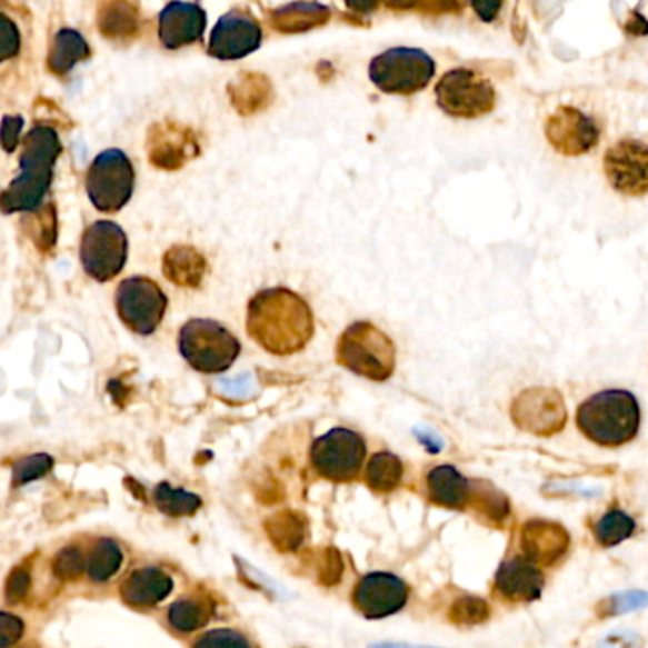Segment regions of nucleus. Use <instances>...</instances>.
I'll list each match as a JSON object with an SVG mask.
<instances>
[{
  "label": "nucleus",
  "mask_w": 648,
  "mask_h": 648,
  "mask_svg": "<svg viewBox=\"0 0 648 648\" xmlns=\"http://www.w3.org/2000/svg\"><path fill=\"white\" fill-rule=\"evenodd\" d=\"M641 410L629 391L596 392L578 406L577 425L586 438L605 448H618L637 437Z\"/></svg>",
  "instance_id": "nucleus-3"
},
{
  "label": "nucleus",
  "mask_w": 648,
  "mask_h": 648,
  "mask_svg": "<svg viewBox=\"0 0 648 648\" xmlns=\"http://www.w3.org/2000/svg\"><path fill=\"white\" fill-rule=\"evenodd\" d=\"M410 590L402 578L392 572H368L353 591L355 607L368 620L392 617L405 609Z\"/></svg>",
  "instance_id": "nucleus-13"
},
{
  "label": "nucleus",
  "mask_w": 648,
  "mask_h": 648,
  "mask_svg": "<svg viewBox=\"0 0 648 648\" xmlns=\"http://www.w3.org/2000/svg\"><path fill=\"white\" fill-rule=\"evenodd\" d=\"M610 187L626 196L648 192V147L636 139H622L610 147L604 160Z\"/></svg>",
  "instance_id": "nucleus-12"
},
{
  "label": "nucleus",
  "mask_w": 648,
  "mask_h": 648,
  "mask_svg": "<svg viewBox=\"0 0 648 648\" xmlns=\"http://www.w3.org/2000/svg\"><path fill=\"white\" fill-rule=\"evenodd\" d=\"M173 578L158 567L131 572L122 585V599L131 607H156L173 591Z\"/></svg>",
  "instance_id": "nucleus-19"
},
{
  "label": "nucleus",
  "mask_w": 648,
  "mask_h": 648,
  "mask_svg": "<svg viewBox=\"0 0 648 648\" xmlns=\"http://www.w3.org/2000/svg\"><path fill=\"white\" fill-rule=\"evenodd\" d=\"M23 225L29 226L27 236L40 252L52 251L58 241V212L53 203L40 207L39 211L27 212Z\"/></svg>",
  "instance_id": "nucleus-27"
},
{
  "label": "nucleus",
  "mask_w": 648,
  "mask_h": 648,
  "mask_svg": "<svg viewBox=\"0 0 648 648\" xmlns=\"http://www.w3.org/2000/svg\"><path fill=\"white\" fill-rule=\"evenodd\" d=\"M383 0H346L347 7L351 8L353 12L370 13L381 4Z\"/></svg>",
  "instance_id": "nucleus-40"
},
{
  "label": "nucleus",
  "mask_w": 648,
  "mask_h": 648,
  "mask_svg": "<svg viewBox=\"0 0 648 648\" xmlns=\"http://www.w3.org/2000/svg\"><path fill=\"white\" fill-rule=\"evenodd\" d=\"M88 56H90V46L84 37L74 29H61L53 39L48 63L56 74H67L74 69V64L84 61Z\"/></svg>",
  "instance_id": "nucleus-23"
},
{
  "label": "nucleus",
  "mask_w": 648,
  "mask_h": 648,
  "mask_svg": "<svg viewBox=\"0 0 648 648\" xmlns=\"http://www.w3.org/2000/svg\"><path fill=\"white\" fill-rule=\"evenodd\" d=\"M53 469V459L48 453H34V456L23 457L20 461L13 462L12 486L20 488L29 481L39 480Z\"/></svg>",
  "instance_id": "nucleus-32"
},
{
  "label": "nucleus",
  "mask_w": 648,
  "mask_h": 648,
  "mask_svg": "<svg viewBox=\"0 0 648 648\" xmlns=\"http://www.w3.org/2000/svg\"><path fill=\"white\" fill-rule=\"evenodd\" d=\"M123 564V552L120 545L112 539L97 540L86 558V572L93 582H107L120 571Z\"/></svg>",
  "instance_id": "nucleus-25"
},
{
  "label": "nucleus",
  "mask_w": 648,
  "mask_h": 648,
  "mask_svg": "<svg viewBox=\"0 0 648 648\" xmlns=\"http://www.w3.org/2000/svg\"><path fill=\"white\" fill-rule=\"evenodd\" d=\"M80 260L91 279L99 282L114 279L128 262L126 231L110 220L91 225L80 245Z\"/></svg>",
  "instance_id": "nucleus-10"
},
{
  "label": "nucleus",
  "mask_w": 648,
  "mask_h": 648,
  "mask_svg": "<svg viewBox=\"0 0 648 648\" xmlns=\"http://www.w3.org/2000/svg\"><path fill=\"white\" fill-rule=\"evenodd\" d=\"M206 26L207 16L203 8L193 2L173 0L160 13L158 32H160L161 44L169 50L193 44L203 37Z\"/></svg>",
  "instance_id": "nucleus-17"
},
{
  "label": "nucleus",
  "mask_w": 648,
  "mask_h": 648,
  "mask_svg": "<svg viewBox=\"0 0 648 648\" xmlns=\"http://www.w3.org/2000/svg\"><path fill=\"white\" fill-rule=\"evenodd\" d=\"M154 502L158 510L173 516V518L192 516L201 508V499L198 495L173 488V486H169L168 481H163L154 489Z\"/></svg>",
  "instance_id": "nucleus-30"
},
{
  "label": "nucleus",
  "mask_w": 648,
  "mask_h": 648,
  "mask_svg": "<svg viewBox=\"0 0 648 648\" xmlns=\"http://www.w3.org/2000/svg\"><path fill=\"white\" fill-rule=\"evenodd\" d=\"M430 501L440 507L462 508L470 501V481L450 465H440L427 476Z\"/></svg>",
  "instance_id": "nucleus-21"
},
{
  "label": "nucleus",
  "mask_w": 648,
  "mask_h": 648,
  "mask_svg": "<svg viewBox=\"0 0 648 648\" xmlns=\"http://www.w3.org/2000/svg\"><path fill=\"white\" fill-rule=\"evenodd\" d=\"M136 188V169L128 156L110 148L97 156L86 177V190L97 211L116 212L128 206Z\"/></svg>",
  "instance_id": "nucleus-7"
},
{
  "label": "nucleus",
  "mask_w": 648,
  "mask_h": 648,
  "mask_svg": "<svg viewBox=\"0 0 648 648\" xmlns=\"http://www.w3.org/2000/svg\"><path fill=\"white\" fill-rule=\"evenodd\" d=\"M495 588L510 601L529 604L545 590V575L531 559H507L497 571Z\"/></svg>",
  "instance_id": "nucleus-18"
},
{
  "label": "nucleus",
  "mask_w": 648,
  "mask_h": 648,
  "mask_svg": "<svg viewBox=\"0 0 648 648\" xmlns=\"http://www.w3.org/2000/svg\"><path fill=\"white\" fill-rule=\"evenodd\" d=\"M215 605L203 596H187L177 599L168 610L171 628L180 634H192L211 620Z\"/></svg>",
  "instance_id": "nucleus-22"
},
{
  "label": "nucleus",
  "mask_w": 648,
  "mask_h": 648,
  "mask_svg": "<svg viewBox=\"0 0 648 648\" xmlns=\"http://www.w3.org/2000/svg\"><path fill=\"white\" fill-rule=\"evenodd\" d=\"M59 154L61 141L58 131L48 126L32 128L23 141L20 175L0 193V211L4 215L39 211L52 185L53 166Z\"/></svg>",
  "instance_id": "nucleus-2"
},
{
  "label": "nucleus",
  "mask_w": 648,
  "mask_h": 648,
  "mask_svg": "<svg viewBox=\"0 0 648 648\" xmlns=\"http://www.w3.org/2000/svg\"><path fill=\"white\" fill-rule=\"evenodd\" d=\"M196 152L198 150H196L193 141H190L188 137L179 136H175L173 139L171 137H156L148 147L150 161L154 163L156 168L166 169V171L182 168Z\"/></svg>",
  "instance_id": "nucleus-24"
},
{
  "label": "nucleus",
  "mask_w": 648,
  "mask_h": 648,
  "mask_svg": "<svg viewBox=\"0 0 648 648\" xmlns=\"http://www.w3.org/2000/svg\"><path fill=\"white\" fill-rule=\"evenodd\" d=\"M26 631V624L20 617L10 612H0V648H8L20 641Z\"/></svg>",
  "instance_id": "nucleus-37"
},
{
  "label": "nucleus",
  "mask_w": 648,
  "mask_h": 648,
  "mask_svg": "<svg viewBox=\"0 0 648 648\" xmlns=\"http://www.w3.org/2000/svg\"><path fill=\"white\" fill-rule=\"evenodd\" d=\"M481 21H494L501 12L502 0H470Z\"/></svg>",
  "instance_id": "nucleus-39"
},
{
  "label": "nucleus",
  "mask_w": 648,
  "mask_h": 648,
  "mask_svg": "<svg viewBox=\"0 0 648 648\" xmlns=\"http://www.w3.org/2000/svg\"><path fill=\"white\" fill-rule=\"evenodd\" d=\"M440 109L457 118H478L495 107L494 86L469 69L450 71L438 82Z\"/></svg>",
  "instance_id": "nucleus-11"
},
{
  "label": "nucleus",
  "mask_w": 648,
  "mask_h": 648,
  "mask_svg": "<svg viewBox=\"0 0 648 648\" xmlns=\"http://www.w3.org/2000/svg\"><path fill=\"white\" fill-rule=\"evenodd\" d=\"M626 29L629 32H636V34H647L648 21L642 18L641 13H634L631 20L626 23Z\"/></svg>",
  "instance_id": "nucleus-41"
},
{
  "label": "nucleus",
  "mask_w": 648,
  "mask_h": 648,
  "mask_svg": "<svg viewBox=\"0 0 648 648\" xmlns=\"http://www.w3.org/2000/svg\"><path fill=\"white\" fill-rule=\"evenodd\" d=\"M116 309L123 325L136 335H154L168 309V296L148 277H129L116 290Z\"/></svg>",
  "instance_id": "nucleus-9"
},
{
  "label": "nucleus",
  "mask_w": 648,
  "mask_h": 648,
  "mask_svg": "<svg viewBox=\"0 0 648 648\" xmlns=\"http://www.w3.org/2000/svg\"><path fill=\"white\" fill-rule=\"evenodd\" d=\"M163 276L185 289H198L207 276V258L196 247H171L163 255Z\"/></svg>",
  "instance_id": "nucleus-20"
},
{
  "label": "nucleus",
  "mask_w": 648,
  "mask_h": 648,
  "mask_svg": "<svg viewBox=\"0 0 648 648\" xmlns=\"http://www.w3.org/2000/svg\"><path fill=\"white\" fill-rule=\"evenodd\" d=\"M281 31H308L328 20V10L315 2H296L276 13Z\"/></svg>",
  "instance_id": "nucleus-28"
},
{
  "label": "nucleus",
  "mask_w": 648,
  "mask_h": 648,
  "mask_svg": "<svg viewBox=\"0 0 648 648\" xmlns=\"http://www.w3.org/2000/svg\"><path fill=\"white\" fill-rule=\"evenodd\" d=\"M247 335L268 353L290 357L313 336V313L302 296L289 289H266L247 308Z\"/></svg>",
  "instance_id": "nucleus-1"
},
{
  "label": "nucleus",
  "mask_w": 648,
  "mask_h": 648,
  "mask_svg": "<svg viewBox=\"0 0 648 648\" xmlns=\"http://www.w3.org/2000/svg\"><path fill=\"white\" fill-rule=\"evenodd\" d=\"M21 39L18 27L4 13H0V63L20 52Z\"/></svg>",
  "instance_id": "nucleus-35"
},
{
  "label": "nucleus",
  "mask_w": 648,
  "mask_h": 648,
  "mask_svg": "<svg viewBox=\"0 0 648 648\" xmlns=\"http://www.w3.org/2000/svg\"><path fill=\"white\" fill-rule=\"evenodd\" d=\"M546 137L561 154H586L599 141V128L585 112L572 107H561L546 123Z\"/></svg>",
  "instance_id": "nucleus-16"
},
{
  "label": "nucleus",
  "mask_w": 648,
  "mask_h": 648,
  "mask_svg": "<svg viewBox=\"0 0 648 648\" xmlns=\"http://www.w3.org/2000/svg\"><path fill=\"white\" fill-rule=\"evenodd\" d=\"M53 571L61 580H77L86 571V556L78 546H67L53 559Z\"/></svg>",
  "instance_id": "nucleus-34"
},
{
  "label": "nucleus",
  "mask_w": 648,
  "mask_h": 648,
  "mask_svg": "<svg viewBox=\"0 0 648 648\" xmlns=\"http://www.w3.org/2000/svg\"><path fill=\"white\" fill-rule=\"evenodd\" d=\"M31 588V572L23 565L16 567L7 580V599L10 604H20Z\"/></svg>",
  "instance_id": "nucleus-36"
},
{
  "label": "nucleus",
  "mask_w": 648,
  "mask_h": 648,
  "mask_svg": "<svg viewBox=\"0 0 648 648\" xmlns=\"http://www.w3.org/2000/svg\"><path fill=\"white\" fill-rule=\"evenodd\" d=\"M193 648H252V642L238 629L220 628L199 637Z\"/></svg>",
  "instance_id": "nucleus-33"
},
{
  "label": "nucleus",
  "mask_w": 648,
  "mask_h": 648,
  "mask_svg": "<svg viewBox=\"0 0 648 648\" xmlns=\"http://www.w3.org/2000/svg\"><path fill=\"white\" fill-rule=\"evenodd\" d=\"M437 71L429 53L418 48H392L379 53L368 67V74L376 88L383 93L410 96L423 90Z\"/></svg>",
  "instance_id": "nucleus-6"
},
{
  "label": "nucleus",
  "mask_w": 648,
  "mask_h": 648,
  "mask_svg": "<svg viewBox=\"0 0 648 648\" xmlns=\"http://www.w3.org/2000/svg\"><path fill=\"white\" fill-rule=\"evenodd\" d=\"M262 44V27L251 13L233 10L220 18L209 39V56L220 61L247 58Z\"/></svg>",
  "instance_id": "nucleus-14"
},
{
  "label": "nucleus",
  "mask_w": 648,
  "mask_h": 648,
  "mask_svg": "<svg viewBox=\"0 0 648 648\" xmlns=\"http://www.w3.org/2000/svg\"><path fill=\"white\" fill-rule=\"evenodd\" d=\"M21 129H23V118L7 116L0 123V147L7 152H13L20 142Z\"/></svg>",
  "instance_id": "nucleus-38"
},
{
  "label": "nucleus",
  "mask_w": 648,
  "mask_h": 648,
  "mask_svg": "<svg viewBox=\"0 0 648 648\" xmlns=\"http://www.w3.org/2000/svg\"><path fill=\"white\" fill-rule=\"evenodd\" d=\"M101 31L109 37H126L137 31V13L126 0H116L101 16Z\"/></svg>",
  "instance_id": "nucleus-31"
},
{
  "label": "nucleus",
  "mask_w": 648,
  "mask_h": 648,
  "mask_svg": "<svg viewBox=\"0 0 648 648\" xmlns=\"http://www.w3.org/2000/svg\"><path fill=\"white\" fill-rule=\"evenodd\" d=\"M179 349L193 370L222 373L238 360L241 343L220 322L192 319L180 328Z\"/></svg>",
  "instance_id": "nucleus-5"
},
{
  "label": "nucleus",
  "mask_w": 648,
  "mask_h": 648,
  "mask_svg": "<svg viewBox=\"0 0 648 648\" xmlns=\"http://www.w3.org/2000/svg\"><path fill=\"white\" fill-rule=\"evenodd\" d=\"M365 475H367L368 488H372L378 494H391L400 486L405 467L397 456H392L389 451H381L368 461Z\"/></svg>",
  "instance_id": "nucleus-26"
},
{
  "label": "nucleus",
  "mask_w": 648,
  "mask_h": 648,
  "mask_svg": "<svg viewBox=\"0 0 648 648\" xmlns=\"http://www.w3.org/2000/svg\"><path fill=\"white\" fill-rule=\"evenodd\" d=\"M636 534V520L624 510H609L594 524V535L601 546H617Z\"/></svg>",
  "instance_id": "nucleus-29"
},
{
  "label": "nucleus",
  "mask_w": 648,
  "mask_h": 648,
  "mask_svg": "<svg viewBox=\"0 0 648 648\" xmlns=\"http://www.w3.org/2000/svg\"><path fill=\"white\" fill-rule=\"evenodd\" d=\"M367 459V443L355 430L336 427L311 446L315 472L330 481H351L359 476Z\"/></svg>",
  "instance_id": "nucleus-8"
},
{
  "label": "nucleus",
  "mask_w": 648,
  "mask_h": 648,
  "mask_svg": "<svg viewBox=\"0 0 648 648\" xmlns=\"http://www.w3.org/2000/svg\"><path fill=\"white\" fill-rule=\"evenodd\" d=\"M565 406L552 389H529L514 400L512 419L520 429L535 435H552L564 429Z\"/></svg>",
  "instance_id": "nucleus-15"
},
{
  "label": "nucleus",
  "mask_w": 648,
  "mask_h": 648,
  "mask_svg": "<svg viewBox=\"0 0 648 648\" xmlns=\"http://www.w3.org/2000/svg\"><path fill=\"white\" fill-rule=\"evenodd\" d=\"M336 359L362 378L387 381L397 367V349L391 338L372 322H355L340 336Z\"/></svg>",
  "instance_id": "nucleus-4"
}]
</instances>
